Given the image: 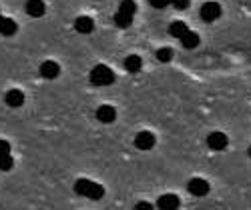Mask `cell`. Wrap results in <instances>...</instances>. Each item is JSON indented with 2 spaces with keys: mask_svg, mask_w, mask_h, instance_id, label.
<instances>
[{
  "mask_svg": "<svg viewBox=\"0 0 251 210\" xmlns=\"http://www.w3.org/2000/svg\"><path fill=\"white\" fill-rule=\"evenodd\" d=\"M38 72H40V76L47 78V80H54L60 74V66H58V62H54V60H45L43 64H40Z\"/></svg>",
  "mask_w": 251,
  "mask_h": 210,
  "instance_id": "obj_6",
  "label": "cell"
},
{
  "mask_svg": "<svg viewBox=\"0 0 251 210\" xmlns=\"http://www.w3.org/2000/svg\"><path fill=\"white\" fill-rule=\"evenodd\" d=\"M97 120L102 124H111L117 120V110L111 106V104H102V106L97 108Z\"/></svg>",
  "mask_w": 251,
  "mask_h": 210,
  "instance_id": "obj_9",
  "label": "cell"
},
{
  "mask_svg": "<svg viewBox=\"0 0 251 210\" xmlns=\"http://www.w3.org/2000/svg\"><path fill=\"white\" fill-rule=\"evenodd\" d=\"M4 102L8 104L10 108H20L25 104V92L18 90V88H10L6 94H4Z\"/></svg>",
  "mask_w": 251,
  "mask_h": 210,
  "instance_id": "obj_10",
  "label": "cell"
},
{
  "mask_svg": "<svg viewBox=\"0 0 251 210\" xmlns=\"http://www.w3.org/2000/svg\"><path fill=\"white\" fill-rule=\"evenodd\" d=\"M91 82L95 84V86H109V84L115 82V72L104 66V64H97L93 70H91Z\"/></svg>",
  "mask_w": 251,
  "mask_h": 210,
  "instance_id": "obj_3",
  "label": "cell"
},
{
  "mask_svg": "<svg viewBox=\"0 0 251 210\" xmlns=\"http://www.w3.org/2000/svg\"><path fill=\"white\" fill-rule=\"evenodd\" d=\"M18 30V24L12 18H6L4 14H0V34L2 36H14Z\"/></svg>",
  "mask_w": 251,
  "mask_h": 210,
  "instance_id": "obj_14",
  "label": "cell"
},
{
  "mask_svg": "<svg viewBox=\"0 0 251 210\" xmlns=\"http://www.w3.org/2000/svg\"><path fill=\"white\" fill-rule=\"evenodd\" d=\"M75 30L78 32V34H91L93 30H95V20L91 18V16H78L76 20H75Z\"/></svg>",
  "mask_w": 251,
  "mask_h": 210,
  "instance_id": "obj_11",
  "label": "cell"
},
{
  "mask_svg": "<svg viewBox=\"0 0 251 210\" xmlns=\"http://www.w3.org/2000/svg\"><path fill=\"white\" fill-rule=\"evenodd\" d=\"M247 152H249V156H251V146H249V150H247Z\"/></svg>",
  "mask_w": 251,
  "mask_h": 210,
  "instance_id": "obj_24",
  "label": "cell"
},
{
  "mask_svg": "<svg viewBox=\"0 0 251 210\" xmlns=\"http://www.w3.org/2000/svg\"><path fill=\"white\" fill-rule=\"evenodd\" d=\"M187 190H189L193 196H207L209 192V182L203 180V178H191L189 184H187Z\"/></svg>",
  "mask_w": 251,
  "mask_h": 210,
  "instance_id": "obj_7",
  "label": "cell"
},
{
  "mask_svg": "<svg viewBox=\"0 0 251 210\" xmlns=\"http://www.w3.org/2000/svg\"><path fill=\"white\" fill-rule=\"evenodd\" d=\"M2 154H10V142L0 140V156Z\"/></svg>",
  "mask_w": 251,
  "mask_h": 210,
  "instance_id": "obj_22",
  "label": "cell"
},
{
  "mask_svg": "<svg viewBox=\"0 0 251 210\" xmlns=\"http://www.w3.org/2000/svg\"><path fill=\"white\" fill-rule=\"evenodd\" d=\"M201 18L205 20V22H213V20H217L221 16V6L217 2H205L199 10Z\"/></svg>",
  "mask_w": 251,
  "mask_h": 210,
  "instance_id": "obj_4",
  "label": "cell"
},
{
  "mask_svg": "<svg viewBox=\"0 0 251 210\" xmlns=\"http://www.w3.org/2000/svg\"><path fill=\"white\" fill-rule=\"evenodd\" d=\"M171 2H173V0H151V6L157 8V10H161V8H167Z\"/></svg>",
  "mask_w": 251,
  "mask_h": 210,
  "instance_id": "obj_20",
  "label": "cell"
},
{
  "mask_svg": "<svg viewBox=\"0 0 251 210\" xmlns=\"http://www.w3.org/2000/svg\"><path fill=\"white\" fill-rule=\"evenodd\" d=\"M187 30H189V26H187L185 22H181V20H175V22L169 24V34L175 36V38H181Z\"/></svg>",
  "mask_w": 251,
  "mask_h": 210,
  "instance_id": "obj_17",
  "label": "cell"
},
{
  "mask_svg": "<svg viewBox=\"0 0 251 210\" xmlns=\"http://www.w3.org/2000/svg\"><path fill=\"white\" fill-rule=\"evenodd\" d=\"M135 146L139 150H151L155 146V134L149 132V130H141L137 136H135Z\"/></svg>",
  "mask_w": 251,
  "mask_h": 210,
  "instance_id": "obj_5",
  "label": "cell"
},
{
  "mask_svg": "<svg viewBox=\"0 0 251 210\" xmlns=\"http://www.w3.org/2000/svg\"><path fill=\"white\" fill-rule=\"evenodd\" d=\"M137 210H149V208H153L149 202H137V206H135Z\"/></svg>",
  "mask_w": 251,
  "mask_h": 210,
  "instance_id": "obj_23",
  "label": "cell"
},
{
  "mask_svg": "<svg viewBox=\"0 0 251 210\" xmlns=\"http://www.w3.org/2000/svg\"><path fill=\"white\" fill-rule=\"evenodd\" d=\"M227 144H229V138L223 132H211L207 136V146L211 150H225Z\"/></svg>",
  "mask_w": 251,
  "mask_h": 210,
  "instance_id": "obj_8",
  "label": "cell"
},
{
  "mask_svg": "<svg viewBox=\"0 0 251 210\" xmlns=\"http://www.w3.org/2000/svg\"><path fill=\"white\" fill-rule=\"evenodd\" d=\"M157 58H159V62H171V58H173V50H171L169 46H163V48L157 50Z\"/></svg>",
  "mask_w": 251,
  "mask_h": 210,
  "instance_id": "obj_19",
  "label": "cell"
},
{
  "mask_svg": "<svg viewBox=\"0 0 251 210\" xmlns=\"http://www.w3.org/2000/svg\"><path fill=\"white\" fill-rule=\"evenodd\" d=\"M189 2L191 0H173V6L177 10H185V8H189Z\"/></svg>",
  "mask_w": 251,
  "mask_h": 210,
  "instance_id": "obj_21",
  "label": "cell"
},
{
  "mask_svg": "<svg viewBox=\"0 0 251 210\" xmlns=\"http://www.w3.org/2000/svg\"><path fill=\"white\" fill-rule=\"evenodd\" d=\"M47 12V4L43 0H26V14L32 18H40Z\"/></svg>",
  "mask_w": 251,
  "mask_h": 210,
  "instance_id": "obj_12",
  "label": "cell"
},
{
  "mask_svg": "<svg viewBox=\"0 0 251 210\" xmlns=\"http://www.w3.org/2000/svg\"><path fill=\"white\" fill-rule=\"evenodd\" d=\"M135 12H137V2L135 0H121V4L117 8V14H115V24L119 28H129L133 24Z\"/></svg>",
  "mask_w": 251,
  "mask_h": 210,
  "instance_id": "obj_1",
  "label": "cell"
},
{
  "mask_svg": "<svg viewBox=\"0 0 251 210\" xmlns=\"http://www.w3.org/2000/svg\"><path fill=\"white\" fill-rule=\"evenodd\" d=\"M75 192L78 196H87L91 200H100L104 196V188L93 180H87V178H78L75 182Z\"/></svg>",
  "mask_w": 251,
  "mask_h": 210,
  "instance_id": "obj_2",
  "label": "cell"
},
{
  "mask_svg": "<svg viewBox=\"0 0 251 210\" xmlns=\"http://www.w3.org/2000/svg\"><path fill=\"white\" fill-rule=\"evenodd\" d=\"M179 40H181V44H183L187 50H193V48L199 46V34L193 32V30H187Z\"/></svg>",
  "mask_w": 251,
  "mask_h": 210,
  "instance_id": "obj_15",
  "label": "cell"
},
{
  "mask_svg": "<svg viewBox=\"0 0 251 210\" xmlns=\"http://www.w3.org/2000/svg\"><path fill=\"white\" fill-rule=\"evenodd\" d=\"M157 206L163 210H177L181 206V200L177 194H163V196H159Z\"/></svg>",
  "mask_w": 251,
  "mask_h": 210,
  "instance_id": "obj_13",
  "label": "cell"
},
{
  "mask_svg": "<svg viewBox=\"0 0 251 210\" xmlns=\"http://www.w3.org/2000/svg\"><path fill=\"white\" fill-rule=\"evenodd\" d=\"M125 68H127V72H139L141 68H143V60H141V56H137V54H131V56H127L125 58Z\"/></svg>",
  "mask_w": 251,
  "mask_h": 210,
  "instance_id": "obj_16",
  "label": "cell"
},
{
  "mask_svg": "<svg viewBox=\"0 0 251 210\" xmlns=\"http://www.w3.org/2000/svg\"><path fill=\"white\" fill-rule=\"evenodd\" d=\"M12 166H14V158L10 154H2V156H0V170H2V172L12 170Z\"/></svg>",
  "mask_w": 251,
  "mask_h": 210,
  "instance_id": "obj_18",
  "label": "cell"
}]
</instances>
